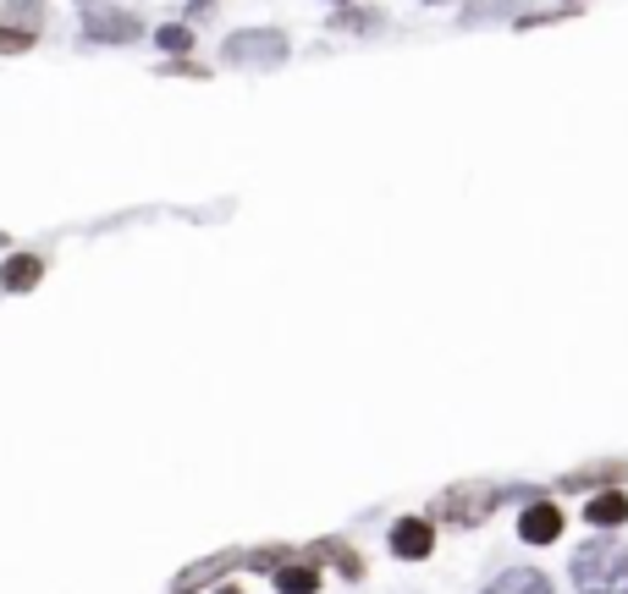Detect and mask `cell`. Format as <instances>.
Wrapping results in <instances>:
<instances>
[{
  "instance_id": "cell-1",
  "label": "cell",
  "mask_w": 628,
  "mask_h": 594,
  "mask_svg": "<svg viewBox=\"0 0 628 594\" xmlns=\"http://www.w3.org/2000/svg\"><path fill=\"white\" fill-rule=\"evenodd\" d=\"M573 583L584 594H628V545L595 539L573 556Z\"/></svg>"
},
{
  "instance_id": "cell-2",
  "label": "cell",
  "mask_w": 628,
  "mask_h": 594,
  "mask_svg": "<svg viewBox=\"0 0 628 594\" xmlns=\"http://www.w3.org/2000/svg\"><path fill=\"white\" fill-rule=\"evenodd\" d=\"M221 56L226 61H248V67H276V61H287V34H276V29H243V34H232L226 45H221Z\"/></svg>"
},
{
  "instance_id": "cell-3",
  "label": "cell",
  "mask_w": 628,
  "mask_h": 594,
  "mask_svg": "<svg viewBox=\"0 0 628 594\" xmlns=\"http://www.w3.org/2000/svg\"><path fill=\"white\" fill-rule=\"evenodd\" d=\"M144 34V23L122 7H83V40L89 45H133Z\"/></svg>"
},
{
  "instance_id": "cell-4",
  "label": "cell",
  "mask_w": 628,
  "mask_h": 594,
  "mask_svg": "<svg viewBox=\"0 0 628 594\" xmlns=\"http://www.w3.org/2000/svg\"><path fill=\"white\" fill-rule=\"evenodd\" d=\"M386 545H392L397 561H425V556L436 550V528H430L425 517H397L392 534H386Z\"/></svg>"
},
{
  "instance_id": "cell-5",
  "label": "cell",
  "mask_w": 628,
  "mask_h": 594,
  "mask_svg": "<svg viewBox=\"0 0 628 594\" xmlns=\"http://www.w3.org/2000/svg\"><path fill=\"white\" fill-rule=\"evenodd\" d=\"M557 534H562V506L557 501H529L518 512V539L524 545H551Z\"/></svg>"
},
{
  "instance_id": "cell-6",
  "label": "cell",
  "mask_w": 628,
  "mask_h": 594,
  "mask_svg": "<svg viewBox=\"0 0 628 594\" xmlns=\"http://www.w3.org/2000/svg\"><path fill=\"white\" fill-rule=\"evenodd\" d=\"M45 281V259L40 254H12L0 265V292H34Z\"/></svg>"
},
{
  "instance_id": "cell-7",
  "label": "cell",
  "mask_w": 628,
  "mask_h": 594,
  "mask_svg": "<svg viewBox=\"0 0 628 594\" xmlns=\"http://www.w3.org/2000/svg\"><path fill=\"white\" fill-rule=\"evenodd\" d=\"M485 594H551V578L535 567H507L485 583Z\"/></svg>"
},
{
  "instance_id": "cell-8",
  "label": "cell",
  "mask_w": 628,
  "mask_h": 594,
  "mask_svg": "<svg viewBox=\"0 0 628 594\" xmlns=\"http://www.w3.org/2000/svg\"><path fill=\"white\" fill-rule=\"evenodd\" d=\"M584 517H590V528H623L628 523V495L623 490H601V495L584 501Z\"/></svg>"
},
{
  "instance_id": "cell-9",
  "label": "cell",
  "mask_w": 628,
  "mask_h": 594,
  "mask_svg": "<svg viewBox=\"0 0 628 594\" xmlns=\"http://www.w3.org/2000/svg\"><path fill=\"white\" fill-rule=\"evenodd\" d=\"M0 23H7V29H23V34H40L45 0H7V7H0Z\"/></svg>"
},
{
  "instance_id": "cell-10",
  "label": "cell",
  "mask_w": 628,
  "mask_h": 594,
  "mask_svg": "<svg viewBox=\"0 0 628 594\" xmlns=\"http://www.w3.org/2000/svg\"><path fill=\"white\" fill-rule=\"evenodd\" d=\"M276 589H281V594H314V589H321V572L303 567V561H292V567L276 572Z\"/></svg>"
},
{
  "instance_id": "cell-11",
  "label": "cell",
  "mask_w": 628,
  "mask_h": 594,
  "mask_svg": "<svg viewBox=\"0 0 628 594\" xmlns=\"http://www.w3.org/2000/svg\"><path fill=\"white\" fill-rule=\"evenodd\" d=\"M155 45L171 51V56H188V51H193V29H188V23H166V29L155 34Z\"/></svg>"
},
{
  "instance_id": "cell-12",
  "label": "cell",
  "mask_w": 628,
  "mask_h": 594,
  "mask_svg": "<svg viewBox=\"0 0 628 594\" xmlns=\"http://www.w3.org/2000/svg\"><path fill=\"white\" fill-rule=\"evenodd\" d=\"M40 45V34H23V29H7L0 23V56H29Z\"/></svg>"
},
{
  "instance_id": "cell-13",
  "label": "cell",
  "mask_w": 628,
  "mask_h": 594,
  "mask_svg": "<svg viewBox=\"0 0 628 594\" xmlns=\"http://www.w3.org/2000/svg\"><path fill=\"white\" fill-rule=\"evenodd\" d=\"M337 29H354V34H370V29H381V12H343V18H332Z\"/></svg>"
},
{
  "instance_id": "cell-14",
  "label": "cell",
  "mask_w": 628,
  "mask_h": 594,
  "mask_svg": "<svg viewBox=\"0 0 628 594\" xmlns=\"http://www.w3.org/2000/svg\"><path fill=\"white\" fill-rule=\"evenodd\" d=\"M210 12H215V0H193V7H188V18H199V23H204Z\"/></svg>"
},
{
  "instance_id": "cell-15",
  "label": "cell",
  "mask_w": 628,
  "mask_h": 594,
  "mask_svg": "<svg viewBox=\"0 0 628 594\" xmlns=\"http://www.w3.org/2000/svg\"><path fill=\"white\" fill-rule=\"evenodd\" d=\"M221 594H237V589H221Z\"/></svg>"
},
{
  "instance_id": "cell-16",
  "label": "cell",
  "mask_w": 628,
  "mask_h": 594,
  "mask_svg": "<svg viewBox=\"0 0 628 594\" xmlns=\"http://www.w3.org/2000/svg\"><path fill=\"white\" fill-rule=\"evenodd\" d=\"M83 7H89V0H83Z\"/></svg>"
}]
</instances>
